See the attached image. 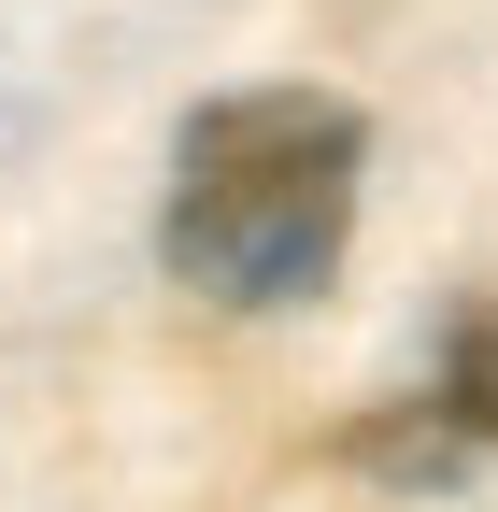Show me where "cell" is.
Returning a JSON list of instances; mask_svg holds the SVG:
<instances>
[{
	"label": "cell",
	"mask_w": 498,
	"mask_h": 512,
	"mask_svg": "<svg viewBox=\"0 0 498 512\" xmlns=\"http://www.w3.org/2000/svg\"><path fill=\"white\" fill-rule=\"evenodd\" d=\"M356 171H370V114L328 86L200 100L171 143V214H157L171 285H200L214 313H299L356 242Z\"/></svg>",
	"instance_id": "obj_1"
},
{
	"label": "cell",
	"mask_w": 498,
	"mask_h": 512,
	"mask_svg": "<svg viewBox=\"0 0 498 512\" xmlns=\"http://www.w3.org/2000/svg\"><path fill=\"white\" fill-rule=\"evenodd\" d=\"M342 456L370 484H470L498 456V299H456L442 313V356H427V384H399V399H370L342 427Z\"/></svg>",
	"instance_id": "obj_2"
}]
</instances>
